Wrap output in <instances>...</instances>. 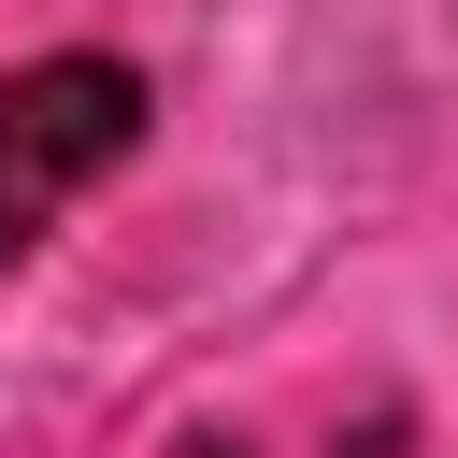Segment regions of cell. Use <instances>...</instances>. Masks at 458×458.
Returning <instances> with one entry per match:
<instances>
[{
  "label": "cell",
  "mask_w": 458,
  "mask_h": 458,
  "mask_svg": "<svg viewBox=\"0 0 458 458\" xmlns=\"http://www.w3.org/2000/svg\"><path fill=\"white\" fill-rule=\"evenodd\" d=\"M143 143V72L129 57H29L0 72V272Z\"/></svg>",
  "instance_id": "1"
},
{
  "label": "cell",
  "mask_w": 458,
  "mask_h": 458,
  "mask_svg": "<svg viewBox=\"0 0 458 458\" xmlns=\"http://www.w3.org/2000/svg\"><path fill=\"white\" fill-rule=\"evenodd\" d=\"M186 458H243V444H186Z\"/></svg>",
  "instance_id": "2"
}]
</instances>
